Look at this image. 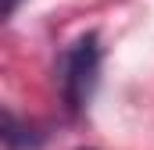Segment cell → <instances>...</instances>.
Listing matches in <instances>:
<instances>
[{
  "instance_id": "cell-1",
  "label": "cell",
  "mask_w": 154,
  "mask_h": 150,
  "mask_svg": "<svg viewBox=\"0 0 154 150\" xmlns=\"http://www.w3.org/2000/svg\"><path fill=\"white\" fill-rule=\"evenodd\" d=\"M97 75H100V39H97V32H86L61 57V89H65L68 111L86 107V100L93 97Z\"/></svg>"
},
{
  "instance_id": "cell-2",
  "label": "cell",
  "mask_w": 154,
  "mask_h": 150,
  "mask_svg": "<svg viewBox=\"0 0 154 150\" xmlns=\"http://www.w3.org/2000/svg\"><path fill=\"white\" fill-rule=\"evenodd\" d=\"M0 143L7 150H39L47 143V132L11 107H0Z\"/></svg>"
},
{
  "instance_id": "cell-3",
  "label": "cell",
  "mask_w": 154,
  "mask_h": 150,
  "mask_svg": "<svg viewBox=\"0 0 154 150\" xmlns=\"http://www.w3.org/2000/svg\"><path fill=\"white\" fill-rule=\"evenodd\" d=\"M18 4H22V0H0V25H4V22L18 11Z\"/></svg>"
},
{
  "instance_id": "cell-4",
  "label": "cell",
  "mask_w": 154,
  "mask_h": 150,
  "mask_svg": "<svg viewBox=\"0 0 154 150\" xmlns=\"http://www.w3.org/2000/svg\"><path fill=\"white\" fill-rule=\"evenodd\" d=\"M82 150H90V147H82Z\"/></svg>"
}]
</instances>
